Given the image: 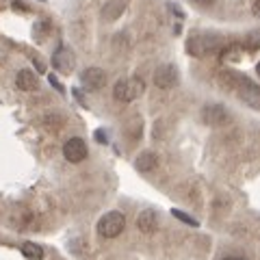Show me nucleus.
<instances>
[{
    "instance_id": "nucleus-6",
    "label": "nucleus",
    "mask_w": 260,
    "mask_h": 260,
    "mask_svg": "<svg viewBox=\"0 0 260 260\" xmlns=\"http://www.w3.org/2000/svg\"><path fill=\"white\" fill-rule=\"evenodd\" d=\"M80 83H83V87L89 89V91H98V89H102L104 83H107V72L100 68H87L83 74H80Z\"/></svg>"
},
{
    "instance_id": "nucleus-16",
    "label": "nucleus",
    "mask_w": 260,
    "mask_h": 260,
    "mask_svg": "<svg viewBox=\"0 0 260 260\" xmlns=\"http://www.w3.org/2000/svg\"><path fill=\"white\" fill-rule=\"evenodd\" d=\"M245 46L249 48V50H256V48H260V30L249 32L247 39H245Z\"/></svg>"
},
{
    "instance_id": "nucleus-19",
    "label": "nucleus",
    "mask_w": 260,
    "mask_h": 260,
    "mask_svg": "<svg viewBox=\"0 0 260 260\" xmlns=\"http://www.w3.org/2000/svg\"><path fill=\"white\" fill-rule=\"evenodd\" d=\"M254 13L260 15V0H256V3H254Z\"/></svg>"
},
{
    "instance_id": "nucleus-22",
    "label": "nucleus",
    "mask_w": 260,
    "mask_h": 260,
    "mask_svg": "<svg viewBox=\"0 0 260 260\" xmlns=\"http://www.w3.org/2000/svg\"><path fill=\"white\" fill-rule=\"evenodd\" d=\"M256 70H258V76H260V63H258V68H256Z\"/></svg>"
},
{
    "instance_id": "nucleus-10",
    "label": "nucleus",
    "mask_w": 260,
    "mask_h": 260,
    "mask_svg": "<svg viewBox=\"0 0 260 260\" xmlns=\"http://www.w3.org/2000/svg\"><path fill=\"white\" fill-rule=\"evenodd\" d=\"M241 95H243V100H245L249 107L260 109V89L254 83H249L247 78L241 80Z\"/></svg>"
},
{
    "instance_id": "nucleus-7",
    "label": "nucleus",
    "mask_w": 260,
    "mask_h": 260,
    "mask_svg": "<svg viewBox=\"0 0 260 260\" xmlns=\"http://www.w3.org/2000/svg\"><path fill=\"white\" fill-rule=\"evenodd\" d=\"M74 52L70 50V48H59L54 54H52V65L59 72H63V74H70L72 70H74Z\"/></svg>"
},
{
    "instance_id": "nucleus-21",
    "label": "nucleus",
    "mask_w": 260,
    "mask_h": 260,
    "mask_svg": "<svg viewBox=\"0 0 260 260\" xmlns=\"http://www.w3.org/2000/svg\"><path fill=\"white\" fill-rule=\"evenodd\" d=\"M223 260H241V258H223Z\"/></svg>"
},
{
    "instance_id": "nucleus-1",
    "label": "nucleus",
    "mask_w": 260,
    "mask_h": 260,
    "mask_svg": "<svg viewBox=\"0 0 260 260\" xmlns=\"http://www.w3.org/2000/svg\"><path fill=\"white\" fill-rule=\"evenodd\" d=\"M126 228V217L119 210H111V213L102 215V219L98 221V234L104 239H115L124 232Z\"/></svg>"
},
{
    "instance_id": "nucleus-5",
    "label": "nucleus",
    "mask_w": 260,
    "mask_h": 260,
    "mask_svg": "<svg viewBox=\"0 0 260 260\" xmlns=\"http://www.w3.org/2000/svg\"><path fill=\"white\" fill-rule=\"evenodd\" d=\"M178 70L174 68L172 63H165L160 65V68L154 72V85L158 89H172L174 85H178Z\"/></svg>"
},
{
    "instance_id": "nucleus-18",
    "label": "nucleus",
    "mask_w": 260,
    "mask_h": 260,
    "mask_svg": "<svg viewBox=\"0 0 260 260\" xmlns=\"http://www.w3.org/2000/svg\"><path fill=\"white\" fill-rule=\"evenodd\" d=\"M48 80H50V85H52L54 89H59V91L63 93V87H61V83H59V80H56V76H52V74H50V76H48Z\"/></svg>"
},
{
    "instance_id": "nucleus-15",
    "label": "nucleus",
    "mask_w": 260,
    "mask_h": 260,
    "mask_svg": "<svg viewBox=\"0 0 260 260\" xmlns=\"http://www.w3.org/2000/svg\"><path fill=\"white\" fill-rule=\"evenodd\" d=\"M241 52H243V48H241V46H230V48H225L223 54H221V61H223V63L237 61L239 56H241Z\"/></svg>"
},
{
    "instance_id": "nucleus-11",
    "label": "nucleus",
    "mask_w": 260,
    "mask_h": 260,
    "mask_svg": "<svg viewBox=\"0 0 260 260\" xmlns=\"http://www.w3.org/2000/svg\"><path fill=\"white\" fill-rule=\"evenodd\" d=\"M15 85H18V89H22V91H35L39 87V80L32 72L22 70V72H18V76H15Z\"/></svg>"
},
{
    "instance_id": "nucleus-12",
    "label": "nucleus",
    "mask_w": 260,
    "mask_h": 260,
    "mask_svg": "<svg viewBox=\"0 0 260 260\" xmlns=\"http://www.w3.org/2000/svg\"><path fill=\"white\" fill-rule=\"evenodd\" d=\"M156 165H158V158L154 152H141L139 158L135 160V167L139 172H152V169H156Z\"/></svg>"
},
{
    "instance_id": "nucleus-4",
    "label": "nucleus",
    "mask_w": 260,
    "mask_h": 260,
    "mask_svg": "<svg viewBox=\"0 0 260 260\" xmlns=\"http://www.w3.org/2000/svg\"><path fill=\"white\" fill-rule=\"evenodd\" d=\"M87 152H89L87 143L80 139V137H72V139H68L63 145V156L70 162H83L87 158Z\"/></svg>"
},
{
    "instance_id": "nucleus-8",
    "label": "nucleus",
    "mask_w": 260,
    "mask_h": 260,
    "mask_svg": "<svg viewBox=\"0 0 260 260\" xmlns=\"http://www.w3.org/2000/svg\"><path fill=\"white\" fill-rule=\"evenodd\" d=\"M202 117H204L206 124L210 126H223L228 121V111L223 107H219V104H208L202 111Z\"/></svg>"
},
{
    "instance_id": "nucleus-13",
    "label": "nucleus",
    "mask_w": 260,
    "mask_h": 260,
    "mask_svg": "<svg viewBox=\"0 0 260 260\" xmlns=\"http://www.w3.org/2000/svg\"><path fill=\"white\" fill-rule=\"evenodd\" d=\"M124 9H126V5L121 3V0H113V3H109L107 7H104L102 13H104V18L107 20H117Z\"/></svg>"
},
{
    "instance_id": "nucleus-14",
    "label": "nucleus",
    "mask_w": 260,
    "mask_h": 260,
    "mask_svg": "<svg viewBox=\"0 0 260 260\" xmlns=\"http://www.w3.org/2000/svg\"><path fill=\"white\" fill-rule=\"evenodd\" d=\"M22 254L26 256L28 260H42L44 258V249L39 247L37 243L26 241V243H22Z\"/></svg>"
},
{
    "instance_id": "nucleus-2",
    "label": "nucleus",
    "mask_w": 260,
    "mask_h": 260,
    "mask_svg": "<svg viewBox=\"0 0 260 260\" xmlns=\"http://www.w3.org/2000/svg\"><path fill=\"white\" fill-rule=\"evenodd\" d=\"M221 48V39L215 35H193L186 42V52L191 56H206Z\"/></svg>"
},
{
    "instance_id": "nucleus-9",
    "label": "nucleus",
    "mask_w": 260,
    "mask_h": 260,
    "mask_svg": "<svg viewBox=\"0 0 260 260\" xmlns=\"http://www.w3.org/2000/svg\"><path fill=\"white\" fill-rule=\"evenodd\" d=\"M156 225H158V217L156 213H154L152 208H145L139 213V217H137V228L143 232V234H152L156 232Z\"/></svg>"
},
{
    "instance_id": "nucleus-3",
    "label": "nucleus",
    "mask_w": 260,
    "mask_h": 260,
    "mask_svg": "<svg viewBox=\"0 0 260 260\" xmlns=\"http://www.w3.org/2000/svg\"><path fill=\"white\" fill-rule=\"evenodd\" d=\"M143 93V80L139 76L135 78H126L113 87V98L117 102H133L135 98H139Z\"/></svg>"
},
{
    "instance_id": "nucleus-17",
    "label": "nucleus",
    "mask_w": 260,
    "mask_h": 260,
    "mask_svg": "<svg viewBox=\"0 0 260 260\" xmlns=\"http://www.w3.org/2000/svg\"><path fill=\"white\" fill-rule=\"evenodd\" d=\"M172 215L176 217V219H180V221H184V223H189V225H198V221H195L193 217H189L186 213H182V210H172Z\"/></svg>"
},
{
    "instance_id": "nucleus-20",
    "label": "nucleus",
    "mask_w": 260,
    "mask_h": 260,
    "mask_svg": "<svg viewBox=\"0 0 260 260\" xmlns=\"http://www.w3.org/2000/svg\"><path fill=\"white\" fill-rule=\"evenodd\" d=\"M195 3H200V5H210L213 0H195Z\"/></svg>"
}]
</instances>
